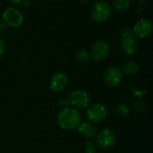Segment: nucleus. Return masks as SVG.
I'll return each mask as SVG.
<instances>
[{
    "label": "nucleus",
    "mask_w": 153,
    "mask_h": 153,
    "mask_svg": "<svg viewBox=\"0 0 153 153\" xmlns=\"http://www.w3.org/2000/svg\"><path fill=\"white\" fill-rule=\"evenodd\" d=\"M81 1H82V3H85V4H86V3H88V2H89L90 0H81Z\"/></svg>",
    "instance_id": "nucleus-24"
},
{
    "label": "nucleus",
    "mask_w": 153,
    "mask_h": 153,
    "mask_svg": "<svg viewBox=\"0 0 153 153\" xmlns=\"http://www.w3.org/2000/svg\"><path fill=\"white\" fill-rule=\"evenodd\" d=\"M68 83V77L64 73H56L53 74L49 80L50 89L55 92L62 91Z\"/></svg>",
    "instance_id": "nucleus-11"
},
{
    "label": "nucleus",
    "mask_w": 153,
    "mask_h": 153,
    "mask_svg": "<svg viewBox=\"0 0 153 153\" xmlns=\"http://www.w3.org/2000/svg\"><path fill=\"white\" fill-rule=\"evenodd\" d=\"M84 150H85V153H95L96 144L91 141H88L85 144Z\"/></svg>",
    "instance_id": "nucleus-17"
},
{
    "label": "nucleus",
    "mask_w": 153,
    "mask_h": 153,
    "mask_svg": "<svg viewBox=\"0 0 153 153\" xmlns=\"http://www.w3.org/2000/svg\"><path fill=\"white\" fill-rule=\"evenodd\" d=\"M70 104L76 109L86 108L90 104V98L85 91H73L69 99Z\"/></svg>",
    "instance_id": "nucleus-8"
},
{
    "label": "nucleus",
    "mask_w": 153,
    "mask_h": 153,
    "mask_svg": "<svg viewBox=\"0 0 153 153\" xmlns=\"http://www.w3.org/2000/svg\"><path fill=\"white\" fill-rule=\"evenodd\" d=\"M152 31V22L149 19H141L134 26L133 32L140 39L147 38Z\"/></svg>",
    "instance_id": "nucleus-9"
},
{
    "label": "nucleus",
    "mask_w": 153,
    "mask_h": 153,
    "mask_svg": "<svg viewBox=\"0 0 153 153\" xmlns=\"http://www.w3.org/2000/svg\"><path fill=\"white\" fill-rule=\"evenodd\" d=\"M121 50L126 56H131L135 53L136 37L129 28H124L121 31Z\"/></svg>",
    "instance_id": "nucleus-2"
},
{
    "label": "nucleus",
    "mask_w": 153,
    "mask_h": 153,
    "mask_svg": "<svg viewBox=\"0 0 153 153\" xmlns=\"http://www.w3.org/2000/svg\"><path fill=\"white\" fill-rule=\"evenodd\" d=\"M89 58H90V56H89V53L86 50H80L76 54V56H75L76 62L81 64V65H83V64L87 63L89 61Z\"/></svg>",
    "instance_id": "nucleus-15"
},
{
    "label": "nucleus",
    "mask_w": 153,
    "mask_h": 153,
    "mask_svg": "<svg viewBox=\"0 0 153 153\" xmlns=\"http://www.w3.org/2000/svg\"><path fill=\"white\" fill-rule=\"evenodd\" d=\"M82 121L81 114L74 108H65L59 112L56 117L57 125L65 130H73L77 128Z\"/></svg>",
    "instance_id": "nucleus-1"
},
{
    "label": "nucleus",
    "mask_w": 153,
    "mask_h": 153,
    "mask_svg": "<svg viewBox=\"0 0 153 153\" xmlns=\"http://www.w3.org/2000/svg\"><path fill=\"white\" fill-rule=\"evenodd\" d=\"M4 50H5V43L4 41L3 40V39L0 38V57L3 56V54L4 53Z\"/></svg>",
    "instance_id": "nucleus-19"
},
{
    "label": "nucleus",
    "mask_w": 153,
    "mask_h": 153,
    "mask_svg": "<svg viewBox=\"0 0 153 153\" xmlns=\"http://www.w3.org/2000/svg\"><path fill=\"white\" fill-rule=\"evenodd\" d=\"M131 5V0H115L113 2V6L116 11L124 12L127 10Z\"/></svg>",
    "instance_id": "nucleus-14"
},
{
    "label": "nucleus",
    "mask_w": 153,
    "mask_h": 153,
    "mask_svg": "<svg viewBox=\"0 0 153 153\" xmlns=\"http://www.w3.org/2000/svg\"><path fill=\"white\" fill-rule=\"evenodd\" d=\"M116 134L113 130L111 129H104L102 131H100L96 137V143L97 145L103 150H108L109 148H111L115 143H116Z\"/></svg>",
    "instance_id": "nucleus-5"
},
{
    "label": "nucleus",
    "mask_w": 153,
    "mask_h": 153,
    "mask_svg": "<svg viewBox=\"0 0 153 153\" xmlns=\"http://www.w3.org/2000/svg\"><path fill=\"white\" fill-rule=\"evenodd\" d=\"M96 1H98V2H100V1H103V0H96Z\"/></svg>",
    "instance_id": "nucleus-25"
},
{
    "label": "nucleus",
    "mask_w": 153,
    "mask_h": 153,
    "mask_svg": "<svg viewBox=\"0 0 153 153\" xmlns=\"http://www.w3.org/2000/svg\"><path fill=\"white\" fill-rule=\"evenodd\" d=\"M8 1L12 4H18V3H22V0H8Z\"/></svg>",
    "instance_id": "nucleus-22"
},
{
    "label": "nucleus",
    "mask_w": 153,
    "mask_h": 153,
    "mask_svg": "<svg viewBox=\"0 0 153 153\" xmlns=\"http://www.w3.org/2000/svg\"><path fill=\"white\" fill-rule=\"evenodd\" d=\"M77 131L80 134H82L86 139L94 138L97 134V128L91 123L80 124V126L77 127Z\"/></svg>",
    "instance_id": "nucleus-12"
},
{
    "label": "nucleus",
    "mask_w": 153,
    "mask_h": 153,
    "mask_svg": "<svg viewBox=\"0 0 153 153\" xmlns=\"http://www.w3.org/2000/svg\"><path fill=\"white\" fill-rule=\"evenodd\" d=\"M2 22L6 26L12 28H18L23 22V15L20 10L14 7L6 8L2 13Z\"/></svg>",
    "instance_id": "nucleus-4"
},
{
    "label": "nucleus",
    "mask_w": 153,
    "mask_h": 153,
    "mask_svg": "<svg viewBox=\"0 0 153 153\" xmlns=\"http://www.w3.org/2000/svg\"><path fill=\"white\" fill-rule=\"evenodd\" d=\"M22 5H23L24 7H29L30 4V0H22Z\"/></svg>",
    "instance_id": "nucleus-21"
},
{
    "label": "nucleus",
    "mask_w": 153,
    "mask_h": 153,
    "mask_svg": "<svg viewBox=\"0 0 153 153\" xmlns=\"http://www.w3.org/2000/svg\"><path fill=\"white\" fill-rule=\"evenodd\" d=\"M131 1H134V2H136V3L139 4H143L146 0H131Z\"/></svg>",
    "instance_id": "nucleus-23"
},
{
    "label": "nucleus",
    "mask_w": 153,
    "mask_h": 153,
    "mask_svg": "<svg viewBox=\"0 0 153 153\" xmlns=\"http://www.w3.org/2000/svg\"><path fill=\"white\" fill-rule=\"evenodd\" d=\"M134 108H135L136 111H143L145 108V105H144L143 102H137L134 105Z\"/></svg>",
    "instance_id": "nucleus-18"
},
{
    "label": "nucleus",
    "mask_w": 153,
    "mask_h": 153,
    "mask_svg": "<svg viewBox=\"0 0 153 153\" xmlns=\"http://www.w3.org/2000/svg\"><path fill=\"white\" fill-rule=\"evenodd\" d=\"M109 53V46L104 40H97L93 43L91 48V57L95 61H101L105 59Z\"/></svg>",
    "instance_id": "nucleus-7"
},
{
    "label": "nucleus",
    "mask_w": 153,
    "mask_h": 153,
    "mask_svg": "<svg viewBox=\"0 0 153 153\" xmlns=\"http://www.w3.org/2000/svg\"><path fill=\"white\" fill-rule=\"evenodd\" d=\"M139 69H140L139 65L134 61L126 62L123 65V71L125 72L126 74H128V75H134V74H137L139 72Z\"/></svg>",
    "instance_id": "nucleus-13"
},
{
    "label": "nucleus",
    "mask_w": 153,
    "mask_h": 153,
    "mask_svg": "<svg viewBox=\"0 0 153 153\" xmlns=\"http://www.w3.org/2000/svg\"><path fill=\"white\" fill-rule=\"evenodd\" d=\"M5 30H6V25H5V23L3 22H0V35L3 34Z\"/></svg>",
    "instance_id": "nucleus-20"
},
{
    "label": "nucleus",
    "mask_w": 153,
    "mask_h": 153,
    "mask_svg": "<svg viewBox=\"0 0 153 153\" xmlns=\"http://www.w3.org/2000/svg\"><path fill=\"white\" fill-rule=\"evenodd\" d=\"M112 14V9L110 5L104 2L100 1L96 3L91 10V18L93 22L101 23L108 21Z\"/></svg>",
    "instance_id": "nucleus-3"
},
{
    "label": "nucleus",
    "mask_w": 153,
    "mask_h": 153,
    "mask_svg": "<svg viewBox=\"0 0 153 153\" xmlns=\"http://www.w3.org/2000/svg\"><path fill=\"white\" fill-rule=\"evenodd\" d=\"M129 111L130 110H129L128 107L125 104H120L116 108V113L121 117H126L129 114Z\"/></svg>",
    "instance_id": "nucleus-16"
},
{
    "label": "nucleus",
    "mask_w": 153,
    "mask_h": 153,
    "mask_svg": "<svg viewBox=\"0 0 153 153\" xmlns=\"http://www.w3.org/2000/svg\"><path fill=\"white\" fill-rule=\"evenodd\" d=\"M88 119L92 123H100L103 121L108 115L107 108L101 103H95L91 105L86 112Z\"/></svg>",
    "instance_id": "nucleus-6"
},
{
    "label": "nucleus",
    "mask_w": 153,
    "mask_h": 153,
    "mask_svg": "<svg viewBox=\"0 0 153 153\" xmlns=\"http://www.w3.org/2000/svg\"><path fill=\"white\" fill-rule=\"evenodd\" d=\"M122 75V71L118 67L110 66L104 74V82L109 87H116L120 83Z\"/></svg>",
    "instance_id": "nucleus-10"
}]
</instances>
